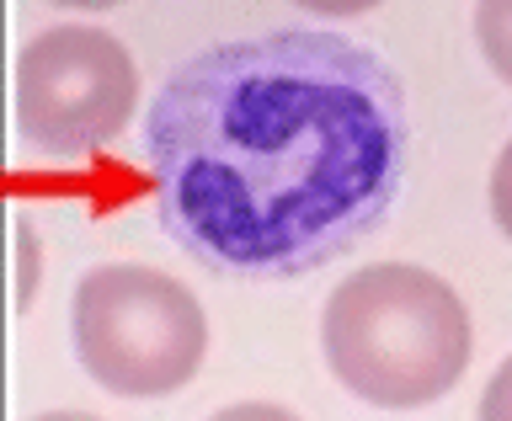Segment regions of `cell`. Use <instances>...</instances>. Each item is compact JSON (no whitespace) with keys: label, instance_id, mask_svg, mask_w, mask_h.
Here are the masks:
<instances>
[{"label":"cell","instance_id":"9c48e42d","mask_svg":"<svg viewBox=\"0 0 512 421\" xmlns=\"http://www.w3.org/2000/svg\"><path fill=\"white\" fill-rule=\"evenodd\" d=\"M294 6L310 16H363V11L384 6V0H294Z\"/></svg>","mask_w":512,"mask_h":421},{"label":"cell","instance_id":"277c9868","mask_svg":"<svg viewBox=\"0 0 512 421\" xmlns=\"http://www.w3.org/2000/svg\"><path fill=\"white\" fill-rule=\"evenodd\" d=\"M16 139L43 160H86L134 123L139 64L91 22H59L32 32L16 54Z\"/></svg>","mask_w":512,"mask_h":421},{"label":"cell","instance_id":"8992f818","mask_svg":"<svg viewBox=\"0 0 512 421\" xmlns=\"http://www.w3.org/2000/svg\"><path fill=\"white\" fill-rule=\"evenodd\" d=\"M486 203H491V219H496V230H502V235L512 240V139L502 144V155H496V166H491Z\"/></svg>","mask_w":512,"mask_h":421},{"label":"cell","instance_id":"5b68a950","mask_svg":"<svg viewBox=\"0 0 512 421\" xmlns=\"http://www.w3.org/2000/svg\"><path fill=\"white\" fill-rule=\"evenodd\" d=\"M475 43L491 75L512 86V0H475Z\"/></svg>","mask_w":512,"mask_h":421},{"label":"cell","instance_id":"8fae6325","mask_svg":"<svg viewBox=\"0 0 512 421\" xmlns=\"http://www.w3.org/2000/svg\"><path fill=\"white\" fill-rule=\"evenodd\" d=\"M32 421H96L86 411H43V416H32Z\"/></svg>","mask_w":512,"mask_h":421},{"label":"cell","instance_id":"52a82bcc","mask_svg":"<svg viewBox=\"0 0 512 421\" xmlns=\"http://www.w3.org/2000/svg\"><path fill=\"white\" fill-rule=\"evenodd\" d=\"M475 421H512V352L496 363V374L486 379V390H480Z\"/></svg>","mask_w":512,"mask_h":421},{"label":"cell","instance_id":"ba28073f","mask_svg":"<svg viewBox=\"0 0 512 421\" xmlns=\"http://www.w3.org/2000/svg\"><path fill=\"white\" fill-rule=\"evenodd\" d=\"M208 421H299L288 406H278V400H240V406H224L214 411Z\"/></svg>","mask_w":512,"mask_h":421},{"label":"cell","instance_id":"30bf717a","mask_svg":"<svg viewBox=\"0 0 512 421\" xmlns=\"http://www.w3.org/2000/svg\"><path fill=\"white\" fill-rule=\"evenodd\" d=\"M59 11H107V6H123V0H48Z\"/></svg>","mask_w":512,"mask_h":421},{"label":"cell","instance_id":"6da1fadb","mask_svg":"<svg viewBox=\"0 0 512 421\" xmlns=\"http://www.w3.org/2000/svg\"><path fill=\"white\" fill-rule=\"evenodd\" d=\"M155 219L224 278H304L406 187L400 75L336 32H262L182 59L144 118Z\"/></svg>","mask_w":512,"mask_h":421},{"label":"cell","instance_id":"7a4b0ae2","mask_svg":"<svg viewBox=\"0 0 512 421\" xmlns=\"http://www.w3.org/2000/svg\"><path fill=\"white\" fill-rule=\"evenodd\" d=\"M320 358L363 406L422 411L464 379L475 358V320L438 272L374 262L331 288L320 310Z\"/></svg>","mask_w":512,"mask_h":421},{"label":"cell","instance_id":"3957f363","mask_svg":"<svg viewBox=\"0 0 512 421\" xmlns=\"http://www.w3.org/2000/svg\"><path fill=\"white\" fill-rule=\"evenodd\" d=\"M70 342L80 368L107 395L160 400L198 379L208 358V315L171 272L102 262L70 294Z\"/></svg>","mask_w":512,"mask_h":421}]
</instances>
